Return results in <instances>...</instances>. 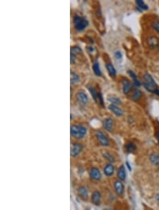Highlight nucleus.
Masks as SVG:
<instances>
[{"label":"nucleus","mask_w":159,"mask_h":210,"mask_svg":"<svg viewBox=\"0 0 159 210\" xmlns=\"http://www.w3.org/2000/svg\"><path fill=\"white\" fill-rule=\"evenodd\" d=\"M70 134L76 140H81L87 134V129L81 124H73L71 126Z\"/></svg>","instance_id":"f257e3e1"},{"label":"nucleus","mask_w":159,"mask_h":210,"mask_svg":"<svg viewBox=\"0 0 159 210\" xmlns=\"http://www.w3.org/2000/svg\"><path fill=\"white\" fill-rule=\"evenodd\" d=\"M144 88L148 92L154 93V91L157 89V84L153 79V77L149 74H145L144 75Z\"/></svg>","instance_id":"f03ea898"},{"label":"nucleus","mask_w":159,"mask_h":210,"mask_svg":"<svg viewBox=\"0 0 159 210\" xmlns=\"http://www.w3.org/2000/svg\"><path fill=\"white\" fill-rule=\"evenodd\" d=\"M73 22L74 25L75 29L78 31H83V30L86 28L88 25V21H87L86 19L79 16H75L74 17Z\"/></svg>","instance_id":"7ed1b4c3"},{"label":"nucleus","mask_w":159,"mask_h":210,"mask_svg":"<svg viewBox=\"0 0 159 210\" xmlns=\"http://www.w3.org/2000/svg\"><path fill=\"white\" fill-rule=\"evenodd\" d=\"M95 137H96L97 140L99 142V144L103 146H108L110 144V142L109 140L107 137L106 135L102 132L101 131H96L95 132Z\"/></svg>","instance_id":"20e7f679"},{"label":"nucleus","mask_w":159,"mask_h":210,"mask_svg":"<svg viewBox=\"0 0 159 210\" xmlns=\"http://www.w3.org/2000/svg\"><path fill=\"white\" fill-rule=\"evenodd\" d=\"M83 146L79 143H72L71 145L70 154L72 157H76L82 152Z\"/></svg>","instance_id":"39448f33"},{"label":"nucleus","mask_w":159,"mask_h":210,"mask_svg":"<svg viewBox=\"0 0 159 210\" xmlns=\"http://www.w3.org/2000/svg\"><path fill=\"white\" fill-rule=\"evenodd\" d=\"M76 97L77 101H78L81 106H86L88 101V96H87L86 93L82 92V91H81V92L80 91V92L77 93Z\"/></svg>","instance_id":"423d86ee"},{"label":"nucleus","mask_w":159,"mask_h":210,"mask_svg":"<svg viewBox=\"0 0 159 210\" xmlns=\"http://www.w3.org/2000/svg\"><path fill=\"white\" fill-rule=\"evenodd\" d=\"M89 176L92 180H94V181H99L100 180L101 177H102V175H101V173L100 171V170L97 168H91L89 171Z\"/></svg>","instance_id":"0eeeda50"},{"label":"nucleus","mask_w":159,"mask_h":210,"mask_svg":"<svg viewBox=\"0 0 159 210\" xmlns=\"http://www.w3.org/2000/svg\"><path fill=\"white\" fill-rule=\"evenodd\" d=\"M114 189L115 193L118 196H122L124 193V185L121 181H117L114 183Z\"/></svg>","instance_id":"6e6552de"},{"label":"nucleus","mask_w":159,"mask_h":210,"mask_svg":"<svg viewBox=\"0 0 159 210\" xmlns=\"http://www.w3.org/2000/svg\"><path fill=\"white\" fill-rule=\"evenodd\" d=\"M77 193H78L79 197L82 198L83 200H87V198L88 197L89 192L87 188L84 187V186H81L77 190Z\"/></svg>","instance_id":"1a4fd4ad"},{"label":"nucleus","mask_w":159,"mask_h":210,"mask_svg":"<svg viewBox=\"0 0 159 210\" xmlns=\"http://www.w3.org/2000/svg\"><path fill=\"white\" fill-rule=\"evenodd\" d=\"M108 108L110 111H112L115 116L118 117L122 116L123 114H124V112H123V110L122 109L119 108L118 106H115V105H112V104L109 105Z\"/></svg>","instance_id":"9d476101"},{"label":"nucleus","mask_w":159,"mask_h":210,"mask_svg":"<svg viewBox=\"0 0 159 210\" xmlns=\"http://www.w3.org/2000/svg\"><path fill=\"white\" fill-rule=\"evenodd\" d=\"M101 201V195L100 192L94 191L91 195V202L95 205H99Z\"/></svg>","instance_id":"9b49d317"},{"label":"nucleus","mask_w":159,"mask_h":210,"mask_svg":"<svg viewBox=\"0 0 159 210\" xmlns=\"http://www.w3.org/2000/svg\"><path fill=\"white\" fill-rule=\"evenodd\" d=\"M115 171V168L113 165H112L111 164H107L106 166H105L104 169H103V173L107 177H110L113 175Z\"/></svg>","instance_id":"f8f14e48"},{"label":"nucleus","mask_w":159,"mask_h":210,"mask_svg":"<svg viewBox=\"0 0 159 210\" xmlns=\"http://www.w3.org/2000/svg\"><path fill=\"white\" fill-rule=\"evenodd\" d=\"M122 84L123 93H124V94H127L129 92H130L131 88H132V84H131V83L126 79H122Z\"/></svg>","instance_id":"ddd939ff"},{"label":"nucleus","mask_w":159,"mask_h":210,"mask_svg":"<svg viewBox=\"0 0 159 210\" xmlns=\"http://www.w3.org/2000/svg\"><path fill=\"white\" fill-rule=\"evenodd\" d=\"M117 176H118V178H119V180L121 181H124V180L126 179V176H127L126 169H125L124 166H121L119 168Z\"/></svg>","instance_id":"4468645a"},{"label":"nucleus","mask_w":159,"mask_h":210,"mask_svg":"<svg viewBox=\"0 0 159 210\" xmlns=\"http://www.w3.org/2000/svg\"><path fill=\"white\" fill-rule=\"evenodd\" d=\"M112 124H113V120L112 119L110 118L105 119L103 123V128H104L107 131H110V132L112 131Z\"/></svg>","instance_id":"2eb2a0df"},{"label":"nucleus","mask_w":159,"mask_h":210,"mask_svg":"<svg viewBox=\"0 0 159 210\" xmlns=\"http://www.w3.org/2000/svg\"><path fill=\"white\" fill-rule=\"evenodd\" d=\"M149 161L153 165L159 166V154L153 153L149 156Z\"/></svg>","instance_id":"dca6fc26"},{"label":"nucleus","mask_w":159,"mask_h":210,"mask_svg":"<svg viewBox=\"0 0 159 210\" xmlns=\"http://www.w3.org/2000/svg\"><path fill=\"white\" fill-rule=\"evenodd\" d=\"M88 88L95 101L96 103H99V93L97 92L96 90L93 86H88Z\"/></svg>","instance_id":"f3484780"},{"label":"nucleus","mask_w":159,"mask_h":210,"mask_svg":"<svg viewBox=\"0 0 159 210\" xmlns=\"http://www.w3.org/2000/svg\"><path fill=\"white\" fill-rule=\"evenodd\" d=\"M148 45H149V46L151 47H152V48H154V47H158V45H159L158 40L157 39L156 37H154V36L148 38Z\"/></svg>","instance_id":"a211bd4d"},{"label":"nucleus","mask_w":159,"mask_h":210,"mask_svg":"<svg viewBox=\"0 0 159 210\" xmlns=\"http://www.w3.org/2000/svg\"><path fill=\"white\" fill-rule=\"evenodd\" d=\"M106 69L108 70L109 74L112 77L116 76V69H115V67L111 63H107L106 64Z\"/></svg>","instance_id":"6ab92c4d"},{"label":"nucleus","mask_w":159,"mask_h":210,"mask_svg":"<svg viewBox=\"0 0 159 210\" xmlns=\"http://www.w3.org/2000/svg\"><path fill=\"white\" fill-rule=\"evenodd\" d=\"M128 74H130V77H131V78H132V81H133V83H134V84L135 85V86H141V82L138 80V79H137L136 75L135 74V73L133 72V71H132V70H129L128 71Z\"/></svg>","instance_id":"aec40b11"},{"label":"nucleus","mask_w":159,"mask_h":210,"mask_svg":"<svg viewBox=\"0 0 159 210\" xmlns=\"http://www.w3.org/2000/svg\"><path fill=\"white\" fill-rule=\"evenodd\" d=\"M125 149H126V151L129 152V153H133V152L136 151V146H135V144L132 143V142H129V143H127L126 145H125Z\"/></svg>","instance_id":"412c9836"},{"label":"nucleus","mask_w":159,"mask_h":210,"mask_svg":"<svg viewBox=\"0 0 159 210\" xmlns=\"http://www.w3.org/2000/svg\"><path fill=\"white\" fill-rule=\"evenodd\" d=\"M70 79H71V84H76L77 83L80 82V78H79V75L76 74L75 72H71L70 74Z\"/></svg>","instance_id":"4be33fe9"},{"label":"nucleus","mask_w":159,"mask_h":210,"mask_svg":"<svg viewBox=\"0 0 159 210\" xmlns=\"http://www.w3.org/2000/svg\"><path fill=\"white\" fill-rule=\"evenodd\" d=\"M142 92H141L140 90H139V89H136V90H134V93H133L132 96V99L134 100H138L142 98Z\"/></svg>","instance_id":"5701e85b"},{"label":"nucleus","mask_w":159,"mask_h":210,"mask_svg":"<svg viewBox=\"0 0 159 210\" xmlns=\"http://www.w3.org/2000/svg\"><path fill=\"white\" fill-rule=\"evenodd\" d=\"M93 72H94L95 74L98 76H101V71L100 69V65H99L98 62H95L94 64H93Z\"/></svg>","instance_id":"b1692460"},{"label":"nucleus","mask_w":159,"mask_h":210,"mask_svg":"<svg viewBox=\"0 0 159 210\" xmlns=\"http://www.w3.org/2000/svg\"><path fill=\"white\" fill-rule=\"evenodd\" d=\"M108 100L111 103V104L115 105V106H119L121 104V100L120 98H117V97H109Z\"/></svg>","instance_id":"393cba45"},{"label":"nucleus","mask_w":159,"mask_h":210,"mask_svg":"<svg viewBox=\"0 0 159 210\" xmlns=\"http://www.w3.org/2000/svg\"><path fill=\"white\" fill-rule=\"evenodd\" d=\"M136 5L138 6V8H140L142 10H147L148 9V7L145 4L142 0H136Z\"/></svg>","instance_id":"a878e982"},{"label":"nucleus","mask_w":159,"mask_h":210,"mask_svg":"<svg viewBox=\"0 0 159 210\" xmlns=\"http://www.w3.org/2000/svg\"><path fill=\"white\" fill-rule=\"evenodd\" d=\"M81 49L79 47V46H74L71 48V53H72V54L74 55H77V54H80L81 52Z\"/></svg>","instance_id":"bb28decb"},{"label":"nucleus","mask_w":159,"mask_h":210,"mask_svg":"<svg viewBox=\"0 0 159 210\" xmlns=\"http://www.w3.org/2000/svg\"><path fill=\"white\" fill-rule=\"evenodd\" d=\"M103 156H104V157L105 158V159L108 160V161L111 162V163H112V162L115 161L114 158H113V156L111 155L110 153H108V152H106V153H105L104 154H103Z\"/></svg>","instance_id":"cd10ccee"},{"label":"nucleus","mask_w":159,"mask_h":210,"mask_svg":"<svg viewBox=\"0 0 159 210\" xmlns=\"http://www.w3.org/2000/svg\"><path fill=\"white\" fill-rule=\"evenodd\" d=\"M152 28L159 33V21H154V22L152 23Z\"/></svg>","instance_id":"c85d7f7f"},{"label":"nucleus","mask_w":159,"mask_h":210,"mask_svg":"<svg viewBox=\"0 0 159 210\" xmlns=\"http://www.w3.org/2000/svg\"><path fill=\"white\" fill-rule=\"evenodd\" d=\"M115 57L118 59H120L122 57V54L120 51H116L115 52Z\"/></svg>","instance_id":"c756f323"},{"label":"nucleus","mask_w":159,"mask_h":210,"mask_svg":"<svg viewBox=\"0 0 159 210\" xmlns=\"http://www.w3.org/2000/svg\"><path fill=\"white\" fill-rule=\"evenodd\" d=\"M71 64H74V63L75 62V61H76V55L72 54V53H71Z\"/></svg>","instance_id":"7c9ffc66"},{"label":"nucleus","mask_w":159,"mask_h":210,"mask_svg":"<svg viewBox=\"0 0 159 210\" xmlns=\"http://www.w3.org/2000/svg\"><path fill=\"white\" fill-rule=\"evenodd\" d=\"M126 164H127V167H128V168H129V170H130V171H132V168H131V167H130V164H129V162H126Z\"/></svg>","instance_id":"2f4dec72"},{"label":"nucleus","mask_w":159,"mask_h":210,"mask_svg":"<svg viewBox=\"0 0 159 210\" xmlns=\"http://www.w3.org/2000/svg\"><path fill=\"white\" fill-rule=\"evenodd\" d=\"M154 94H156V95H158V96H159V90H158V88H157V89H156V90H155V91H154Z\"/></svg>","instance_id":"473e14b6"},{"label":"nucleus","mask_w":159,"mask_h":210,"mask_svg":"<svg viewBox=\"0 0 159 210\" xmlns=\"http://www.w3.org/2000/svg\"><path fill=\"white\" fill-rule=\"evenodd\" d=\"M156 200H157V202H158V203L159 204V193L157 194V195H156Z\"/></svg>","instance_id":"72a5a7b5"},{"label":"nucleus","mask_w":159,"mask_h":210,"mask_svg":"<svg viewBox=\"0 0 159 210\" xmlns=\"http://www.w3.org/2000/svg\"><path fill=\"white\" fill-rule=\"evenodd\" d=\"M71 120H72V115L71 114Z\"/></svg>","instance_id":"f704fd0d"}]
</instances>
